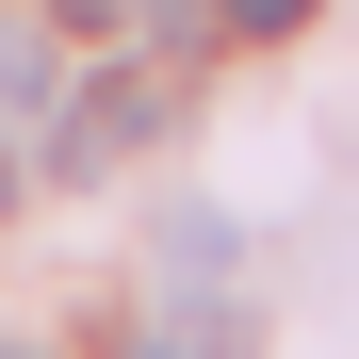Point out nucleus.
Wrapping results in <instances>:
<instances>
[{
  "label": "nucleus",
  "instance_id": "nucleus-3",
  "mask_svg": "<svg viewBox=\"0 0 359 359\" xmlns=\"http://www.w3.org/2000/svg\"><path fill=\"white\" fill-rule=\"evenodd\" d=\"M163 262L196 278V294H212V278H229V212H180V229H163Z\"/></svg>",
  "mask_w": 359,
  "mask_h": 359
},
{
  "label": "nucleus",
  "instance_id": "nucleus-1",
  "mask_svg": "<svg viewBox=\"0 0 359 359\" xmlns=\"http://www.w3.org/2000/svg\"><path fill=\"white\" fill-rule=\"evenodd\" d=\"M147 114H163L147 82H98V98H82V131H66V163H114V147H147Z\"/></svg>",
  "mask_w": 359,
  "mask_h": 359
},
{
  "label": "nucleus",
  "instance_id": "nucleus-4",
  "mask_svg": "<svg viewBox=\"0 0 359 359\" xmlns=\"http://www.w3.org/2000/svg\"><path fill=\"white\" fill-rule=\"evenodd\" d=\"M212 17H229V33H294L311 0H212Z\"/></svg>",
  "mask_w": 359,
  "mask_h": 359
},
{
  "label": "nucleus",
  "instance_id": "nucleus-7",
  "mask_svg": "<svg viewBox=\"0 0 359 359\" xmlns=\"http://www.w3.org/2000/svg\"><path fill=\"white\" fill-rule=\"evenodd\" d=\"M147 359H229V343H147Z\"/></svg>",
  "mask_w": 359,
  "mask_h": 359
},
{
  "label": "nucleus",
  "instance_id": "nucleus-9",
  "mask_svg": "<svg viewBox=\"0 0 359 359\" xmlns=\"http://www.w3.org/2000/svg\"><path fill=\"white\" fill-rule=\"evenodd\" d=\"M0 359H33V343H0Z\"/></svg>",
  "mask_w": 359,
  "mask_h": 359
},
{
  "label": "nucleus",
  "instance_id": "nucleus-6",
  "mask_svg": "<svg viewBox=\"0 0 359 359\" xmlns=\"http://www.w3.org/2000/svg\"><path fill=\"white\" fill-rule=\"evenodd\" d=\"M147 17H163V33H212V0H147Z\"/></svg>",
  "mask_w": 359,
  "mask_h": 359
},
{
  "label": "nucleus",
  "instance_id": "nucleus-2",
  "mask_svg": "<svg viewBox=\"0 0 359 359\" xmlns=\"http://www.w3.org/2000/svg\"><path fill=\"white\" fill-rule=\"evenodd\" d=\"M0 114H49V33L0 17Z\"/></svg>",
  "mask_w": 359,
  "mask_h": 359
},
{
  "label": "nucleus",
  "instance_id": "nucleus-8",
  "mask_svg": "<svg viewBox=\"0 0 359 359\" xmlns=\"http://www.w3.org/2000/svg\"><path fill=\"white\" fill-rule=\"evenodd\" d=\"M0 196H17V147H0Z\"/></svg>",
  "mask_w": 359,
  "mask_h": 359
},
{
  "label": "nucleus",
  "instance_id": "nucleus-5",
  "mask_svg": "<svg viewBox=\"0 0 359 359\" xmlns=\"http://www.w3.org/2000/svg\"><path fill=\"white\" fill-rule=\"evenodd\" d=\"M49 17H66V33H114V17H147V0H49Z\"/></svg>",
  "mask_w": 359,
  "mask_h": 359
}]
</instances>
